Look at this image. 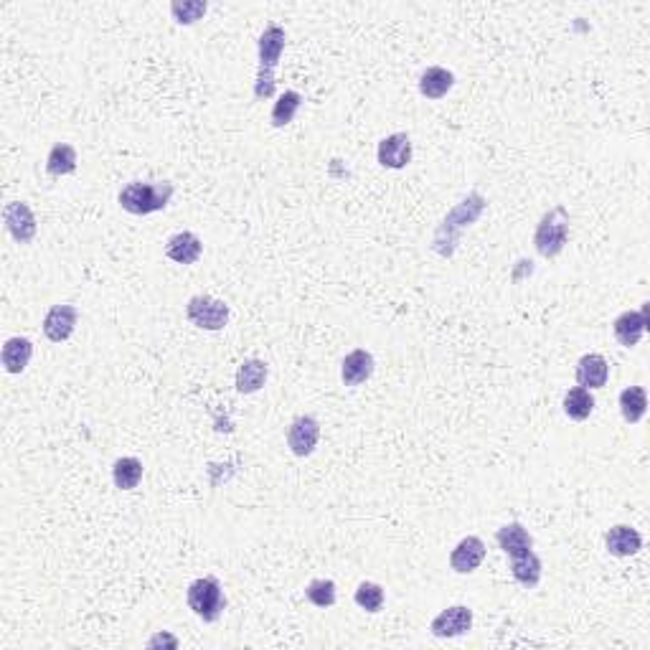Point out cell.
I'll return each mask as SVG.
<instances>
[{
    "mask_svg": "<svg viewBox=\"0 0 650 650\" xmlns=\"http://www.w3.org/2000/svg\"><path fill=\"white\" fill-rule=\"evenodd\" d=\"M485 204H488V201H485L478 191L468 193V196H465V199H462V201H460V204L455 206L445 218H442V224H440L437 231H434V239H432L434 252L440 257H447V259L455 255L460 234L483 217Z\"/></svg>",
    "mask_w": 650,
    "mask_h": 650,
    "instance_id": "6da1fadb",
    "label": "cell"
},
{
    "mask_svg": "<svg viewBox=\"0 0 650 650\" xmlns=\"http://www.w3.org/2000/svg\"><path fill=\"white\" fill-rule=\"evenodd\" d=\"M173 183L170 180H132L128 183L117 201L122 206V211H128L132 217H148L155 211H163L170 199H173Z\"/></svg>",
    "mask_w": 650,
    "mask_h": 650,
    "instance_id": "7a4b0ae2",
    "label": "cell"
},
{
    "mask_svg": "<svg viewBox=\"0 0 650 650\" xmlns=\"http://www.w3.org/2000/svg\"><path fill=\"white\" fill-rule=\"evenodd\" d=\"M287 34L285 28L269 24L262 36L257 41V53H259V69H257L255 97L257 100H269L275 94V69L280 64V56L285 52Z\"/></svg>",
    "mask_w": 650,
    "mask_h": 650,
    "instance_id": "3957f363",
    "label": "cell"
},
{
    "mask_svg": "<svg viewBox=\"0 0 650 650\" xmlns=\"http://www.w3.org/2000/svg\"><path fill=\"white\" fill-rule=\"evenodd\" d=\"M567 239H569V211L564 206H554L536 224V252L541 257H547V259H554V257H559L564 252Z\"/></svg>",
    "mask_w": 650,
    "mask_h": 650,
    "instance_id": "277c9868",
    "label": "cell"
},
{
    "mask_svg": "<svg viewBox=\"0 0 650 650\" xmlns=\"http://www.w3.org/2000/svg\"><path fill=\"white\" fill-rule=\"evenodd\" d=\"M186 602L193 615L201 617L204 623H217L227 610V597L217 577H201L191 582L186 589Z\"/></svg>",
    "mask_w": 650,
    "mask_h": 650,
    "instance_id": "5b68a950",
    "label": "cell"
},
{
    "mask_svg": "<svg viewBox=\"0 0 650 650\" xmlns=\"http://www.w3.org/2000/svg\"><path fill=\"white\" fill-rule=\"evenodd\" d=\"M231 310L224 300H217L211 295H193L186 303V318L191 325L201 331H221L229 323Z\"/></svg>",
    "mask_w": 650,
    "mask_h": 650,
    "instance_id": "8992f818",
    "label": "cell"
},
{
    "mask_svg": "<svg viewBox=\"0 0 650 650\" xmlns=\"http://www.w3.org/2000/svg\"><path fill=\"white\" fill-rule=\"evenodd\" d=\"M320 442V422L313 414H300L287 427V447L295 458H310Z\"/></svg>",
    "mask_w": 650,
    "mask_h": 650,
    "instance_id": "52a82bcc",
    "label": "cell"
},
{
    "mask_svg": "<svg viewBox=\"0 0 650 650\" xmlns=\"http://www.w3.org/2000/svg\"><path fill=\"white\" fill-rule=\"evenodd\" d=\"M650 328V303H643L640 310H625L612 323V333L617 338V344L625 348H635L640 338Z\"/></svg>",
    "mask_w": 650,
    "mask_h": 650,
    "instance_id": "ba28073f",
    "label": "cell"
},
{
    "mask_svg": "<svg viewBox=\"0 0 650 650\" xmlns=\"http://www.w3.org/2000/svg\"><path fill=\"white\" fill-rule=\"evenodd\" d=\"M3 224H5V231L18 244H31L34 237H36V231H39V221L34 217L31 206L24 204V201L5 204V209H3Z\"/></svg>",
    "mask_w": 650,
    "mask_h": 650,
    "instance_id": "9c48e42d",
    "label": "cell"
},
{
    "mask_svg": "<svg viewBox=\"0 0 650 650\" xmlns=\"http://www.w3.org/2000/svg\"><path fill=\"white\" fill-rule=\"evenodd\" d=\"M79 323V310L74 306H53L41 323V331L44 335L52 341V344H64L69 341L74 331H77Z\"/></svg>",
    "mask_w": 650,
    "mask_h": 650,
    "instance_id": "30bf717a",
    "label": "cell"
},
{
    "mask_svg": "<svg viewBox=\"0 0 650 650\" xmlns=\"http://www.w3.org/2000/svg\"><path fill=\"white\" fill-rule=\"evenodd\" d=\"M434 637H460L472 630V610L465 605H452L430 623Z\"/></svg>",
    "mask_w": 650,
    "mask_h": 650,
    "instance_id": "8fae6325",
    "label": "cell"
},
{
    "mask_svg": "<svg viewBox=\"0 0 650 650\" xmlns=\"http://www.w3.org/2000/svg\"><path fill=\"white\" fill-rule=\"evenodd\" d=\"M485 559V541L480 536H465L450 551V569L455 574H472Z\"/></svg>",
    "mask_w": 650,
    "mask_h": 650,
    "instance_id": "7c38bea8",
    "label": "cell"
},
{
    "mask_svg": "<svg viewBox=\"0 0 650 650\" xmlns=\"http://www.w3.org/2000/svg\"><path fill=\"white\" fill-rule=\"evenodd\" d=\"M376 160H379V166L392 168V170L407 168L412 163V138L407 132H394V135L383 138L376 150Z\"/></svg>",
    "mask_w": 650,
    "mask_h": 650,
    "instance_id": "4fadbf2b",
    "label": "cell"
},
{
    "mask_svg": "<svg viewBox=\"0 0 650 650\" xmlns=\"http://www.w3.org/2000/svg\"><path fill=\"white\" fill-rule=\"evenodd\" d=\"M574 376H577V383L582 386V389H602L607 379H610V364H607V358L599 356V354H585V356L577 361V371H574Z\"/></svg>",
    "mask_w": 650,
    "mask_h": 650,
    "instance_id": "5bb4252c",
    "label": "cell"
},
{
    "mask_svg": "<svg viewBox=\"0 0 650 650\" xmlns=\"http://www.w3.org/2000/svg\"><path fill=\"white\" fill-rule=\"evenodd\" d=\"M204 255V242L193 231H179L166 242V257L176 265H196Z\"/></svg>",
    "mask_w": 650,
    "mask_h": 650,
    "instance_id": "9a60e30c",
    "label": "cell"
},
{
    "mask_svg": "<svg viewBox=\"0 0 650 650\" xmlns=\"http://www.w3.org/2000/svg\"><path fill=\"white\" fill-rule=\"evenodd\" d=\"M374 371H376L374 356H371L366 348H356V351H351V354L344 358V364H341V379H344L345 386H361V383H366L371 376H374Z\"/></svg>",
    "mask_w": 650,
    "mask_h": 650,
    "instance_id": "2e32d148",
    "label": "cell"
},
{
    "mask_svg": "<svg viewBox=\"0 0 650 650\" xmlns=\"http://www.w3.org/2000/svg\"><path fill=\"white\" fill-rule=\"evenodd\" d=\"M605 544H607V551L612 557H635L637 551L643 548V536L637 534V529H633V526L617 523L607 531Z\"/></svg>",
    "mask_w": 650,
    "mask_h": 650,
    "instance_id": "e0dca14e",
    "label": "cell"
},
{
    "mask_svg": "<svg viewBox=\"0 0 650 650\" xmlns=\"http://www.w3.org/2000/svg\"><path fill=\"white\" fill-rule=\"evenodd\" d=\"M496 541L498 547L503 554H509L510 557H519V554H526V551H531L534 548V538L531 534L526 531V526L519 521H510L506 526H500L496 531Z\"/></svg>",
    "mask_w": 650,
    "mask_h": 650,
    "instance_id": "ac0fdd59",
    "label": "cell"
},
{
    "mask_svg": "<svg viewBox=\"0 0 650 650\" xmlns=\"http://www.w3.org/2000/svg\"><path fill=\"white\" fill-rule=\"evenodd\" d=\"M31 356H34V344L24 338V335H14L3 344V351H0V361H3V369L8 374H24L31 364Z\"/></svg>",
    "mask_w": 650,
    "mask_h": 650,
    "instance_id": "d6986e66",
    "label": "cell"
},
{
    "mask_svg": "<svg viewBox=\"0 0 650 650\" xmlns=\"http://www.w3.org/2000/svg\"><path fill=\"white\" fill-rule=\"evenodd\" d=\"M455 87V74L445 69V66H427L424 72H422L420 77V94L422 97H427V100H442L447 97V92Z\"/></svg>",
    "mask_w": 650,
    "mask_h": 650,
    "instance_id": "ffe728a7",
    "label": "cell"
},
{
    "mask_svg": "<svg viewBox=\"0 0 650 650\" xmlns=\"http://www.w3.org/2000/svg\"><path fill=\"white\" fill-rule=\"evenodd\" d=\"M510 574L513 579L523 587V589H534L541 582V574H544V567H541V559L536 557V551H526V554H519V557H510Z\"/></svg>",
    "mask_w": 650,
    "mask_h": 650,
    "instance_id": "44dd1931",
    "label": "cell"
},
{
    "mask_svg": "<svg viewBox=\"0 0 650 650\" xmlns=\"http://www.w3.org/2000/svg\"><path fill=\"white\" fill-rule=\"evenodd\" d=\"M267 376H269V369L265 361H259V358H247L242 366L237 369V392L239 394H255L259 392L265 383H267Z\"/></svg>",
    "mask_w": 650,
    "mask_h": 650,
    "instance_id": "7402d4cb",
    "label": "cell"
},
{
    "mask_svg": "<svg viewBox=\"0 0 650 650\" xmlns=\"http://www.w3.org/2000/svg\"><path fill=\"white\" fill-rule=\"evenodd\" d=\"M77 163H79V155L74 150V145H69V142H56L49 155H46V173L49 176H56V179H62V176H72L74 170H77Z\"/></svg>",
    "mask_w": 650,
    "mask_h": 650,
    "instance_id": "603a6c76",
    "label": "cell"
},
{
    "mask_svg": "<svg viewBox=\"0 0 650 650\" xmlns=\"http://www.w3.org/2000/svg\"><path fill=\"white\" fill-rule=\"evenodd\" d=\"M561 407H564V414L574 422H585L592 417V412H595V396L589 389H582V386H574L569 389L567 394H564V402H561Z\"/></svg>",
    "mask_w": 650,
    "mask_h": 650,
    "instance_id": "cb8c5ba5",
    "label": "cell"
},
{
    "mask_svg": "<svg viewBox=\"0 0 650 650\" xmlns=\"http://www.w3.org/2000/svg\"><path fill=\"white\" fill-rule=\"evenodd\" d=\"M648 412V394L643 386H627L620 392V414L627 424H637Z\"/></svg>",
    "mask_w": 650,
    "mask_h": 650,
    "instance_id": "d4e9b609",
    "label": "cell"
},
{
    "mask_svg": "<svg viewBox=\"0 0 650 650\" xmlns=\"http://www.w3.org/2000/svg\"><path fill=\"white\" fill-rule=\"evenodd\" d=\"M303 107V94L295 90H287L285 94L277 97V102L272 107V115H269V122H272V128H287L290 122L295 120L297 115V110Z\"/></svg>",
    "mask_w": 650,
    "mask_h": 650,
    "instance_id": "484cf974",
    "label": "cell"
},
{
    "mask_svg": "<svg viewBox=\"0 0 650 650\" xmlns=\"http://www.w3.org/2000/svg\"><path fill=\"white\" fill-rule=\"evenodd\" d=\"M142 480V462L138 458H120L112 465V483L120 490H132Z\"/></svg>",
    "mask_w": 650,
    "mask_h": 650,
    "instance_id": "4316f807",
    "label": "cell"
},
{
    "mask_svg": "<svg viewBox=\"0 0 650 650\" xmlns=\"http://www.w3.org/2000/svg\"><path fill=\"white\" fill-rule=\"evenodd\" d=\"M354 599H356V605L361 610L376 615V612H382L386 595H383V587L379 582H361L356 587V592H354Z\"/></svg>",
    "mask_w": 650,
    "mask_h": 650,
    "instance_id": "83f0119b",
    "label": "cell"
},
{
    "mask_svg": "<svg viewBox=\"0 0 650 650\" xmlns=\"http://www.w3.org/2000/svg\"><path fill=\"white\" fill-rule=\"evenodd\" d=\"M306 597L320 607V610H325V607H333L335 605V597H338V592H335V582L333 579H310L306 587Z\"/></svg>",
    "mask_w": 650,
    "mask_h": 650,
    "instance_id": "f1b7e54d",
    "label": "cell"
},
{
    "mask_svg": "<svg viewBox=\"0 0 650 650\" xmlns=\"http://www.w3.org/2000/svg\"><path fill=\"white\" fill-rule=\"evenodd\" d=\"M209 11V3L206 0H183V3H173L170 5V14L176 18V24L180 26H193L196 21H201Z\"/></svg>",
    "mask_w": 650,
    "mask_h": 650,
    "instance_id": "f546056e",
    "label": "cell"
},
{
    "mask_svg": "<svg viewBox=\"0 0 650 650\" xmlns=\"http://www.w3.org/2000/svg\"><path fill=\"white\" fill-rule=\"evenodd\" d=\"M145 645H148L150 650L160 648V645H163V648H166V645H168V648H179V637L170 635V633H155V635L150 637V640H148Z\"/></svg>",
    "mask_w": 650,
    "mask_h": 650,
    "instance_id": "4dcf8cb0",
    "label": "cell"
}]
</instances>
